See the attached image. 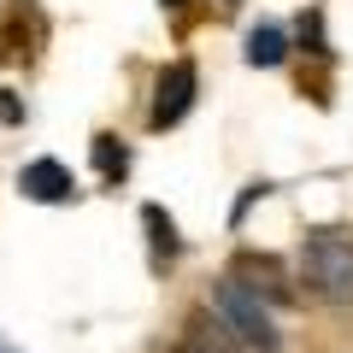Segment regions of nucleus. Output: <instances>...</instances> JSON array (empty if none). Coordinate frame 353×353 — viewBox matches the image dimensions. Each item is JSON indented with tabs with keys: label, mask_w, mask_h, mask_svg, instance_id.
I'll return each mask as SVG.
<instances>
[{
	"label": "nucleus",
	"mask_w": 353,
	"mask_h": 353,
	"mask_svg": "<svg viewBox=\"0 0 353 353\" xmlns=\"http://www.w3.org/2000/svg\"><path fill=\"white\" fill-rule=\"evenodd\" d=\"M206 312H212L248 353H283V341H289V336H283V324H277V306H265L259 294L241 289L236 277L212 283V301H206Z\"/></svg>",
	"instance_id": "1"
},
{
	"label": "nucleus",
	"mask_w": 353,
	"mask_h": 353,
	"mask_svg": "<svg viewBox=\"0 0 353 353\" xmlns=\"http://www.w3.org/2000/svg\"><path fill=\"white\" fill-rule=\"evenodd\" d=\"M301 283L318 306H353V236L312 230L301 241Z\"/></svg>",
	"instance_id": "2"
},
{
	"label": "nucleus",
	"mask_w": 353,
	"mask_h": 353,
	"mask_svg": "<svg viewBox=\"0 0 353 353\" xmlns=\"http://www.w3.org/2000/svg\"><path fill=\"white\" fill-rule=\"evenodd\" d=\"M230 277H236L241 289H253L265 306H294V301H301V289H294L301 277H289V271H283L277 253H241Z\"/></svg>",
	"instance_id": "3"
},
{
	"label": "nucleus",
	"mask_w": 353,
	"mask_h": 353,
	"mask_svg": "<svg viewBox=\"0 0 353 353\" xmlns=\"http://www.w3.org/2000/svg\"><path fill=\"white\" fill-rule=\"evenodd\" d=\"M194 65L189 59H171L159 71V83H153V112H148V124L153 130H171V124H183L189 118V106H194Z\"/></svg>",
	"instance_id": "4"
},
{
	"label": "nucleus",
	"mask_w": 353,
	"mask_h": 353,
	"mask_svg": "<svg viewBox=\"0 0 353 353\" xmlns=\"http://www.w3.org/2000/svg\"><path fill=\"white\" fill-rule=\"evenodd\" d=\"M18 189H24L30 201H41V206H59V201L77 194V183H71V171H65L59 159H30L24 176H18Z\"/></svg>",
	"instance_id": "5"
},
{
	"label": "nucleus",
	"mask_w": 353,
	"mask_h": 353,
	"mask_svg": "<svg viewBox=\"0 0 353 353\" xmlns=\"http://www.w3.org/2000/svg\"><path fill=\"white\" fill-rule=\"evenodd\" d=\"M176 353H248V347L201 306V312H189V324H183V336H176Z\"/></svg>",
	"instance_id": "6"
},
{
	"label": "nucleus",
	"mask_w": 353,
	"mask_h": 353,
	"mask_svg": "<svg viewBox=\"0 0 353 353\" xmlns=\"http://www.w3.org/2000/svg\"><path fill=\"white\" fill-rule=\"evenodd\" d=\"M141 224H148V241H153V259H176V248H183V241H176V224L171 218H165V206H141Z\"/></svg>",
	"instance_id": "7"
},
{
	"label": "nucleus",
	"mask_w": 353,
	"mask_h": 353,
	"mask_svg": "<svg viewBox=\"0 0 353 353\" xmlns=\"http://www.w3.org/2000/svg\"><path fill=\"white\" fill-rule=\"evenodd\" d=\"M283 53H289V41H283L277 24H259L248 36V65H265V71H271V65H283Z\"/></svg>",
	"instance_id": "8"
},
{
	"label": "nucleus",
	"mask_w": 353,
	"mask_h": 353,
	"mask_svg": "<svg viewBox=\"0 0 353 353\" xmlns=\"http://www.w3.org/2000/svg\"><path fill=\"white\" fill-rule=\"evenodd\" d=\"M94 165H101L106 176H124L130 171V153L118 148V136H94Z\"/></svg>",
	"instance_id": "9"
},
{
	"label": "nucleus",
	"mask_w": 353,
	"mask_h": 353,
	"mask_svg": "<svg viewBox=\"0 0 353 353\" xmlns=\"http://www.w3.org/2000/svg\"><path fill=\"white\" fill-rule=\"evenodd\" d=\"M301 41H306L312 53H330V48H324V24H318V12H312V18H301Z\"/></svg>",
	"instance_id": "10"
},
{
	"label": "nucleus",
	"mask_w": 353,
	"mask_h": 353,
	"mask_svg": "<svg viewBox=\"0 0 353 353\" xmlns=\"http://www.w3.org/2000/svg\"><path fill=\"white\" fill-rule=\"evenodd\" d=\"M24 118V106H18V94L12 88H0V124H18Z\"/></svg>",
	"instance_id": "11"
},
{
	"label": "nucleus",
	"mask_w": 353,
	"mask_h": 353,
	"mask_svg": "<svg viewBox=\"0 0 353 353\" xmlns=\"http://www.w3.org/2000/svg\"><path fill=\"white\" fill-rule=\"evenodd\" d=\"M165 6H189V0H165Z\"/></svg>",
	"instance_id": "12"
},
{
	"label": "nucleus",
	"mask_w": 353,
	"mask_h": 353,
	"mask_svg": "<svg viewBox=\"0 0 353 353\" xmlns=\"http://www.w3.org/2000/svg\"><path fill=\"white\" fill-rule=\"evenodd\" d=\"M224 6H236V0H224Z\"/></svg>",
	"instance_id": "13"
}]
</instances>
